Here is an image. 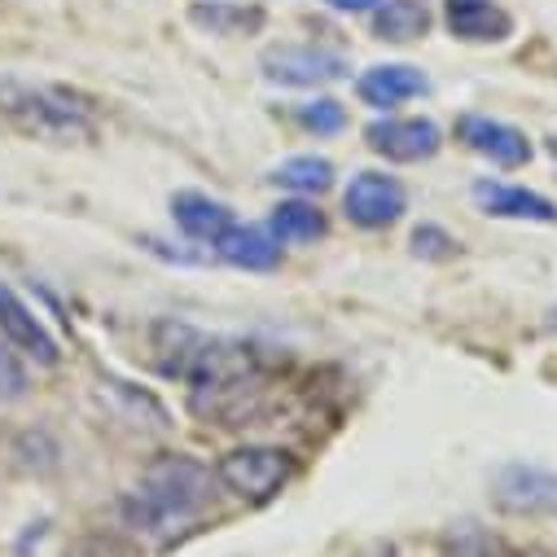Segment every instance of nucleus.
Instances as JSON below:
<instances>
[{"instance_id": "f257e3e1", "label": "nucleus", "mask_w": 557, "mask_h": 557, "mask_svg": "<svg viewBox=\"0 0 557 557\" xmlns=\"http://www.w3.org/2000/svg\"><path fill=\"white\" fill-rule=\"evenodd\" d=\"M207 505H211V470L185 453H168L150 461L141 492L123 500V513L136 531H168L172 522H185Z\"/></svg>"}, {"instance_id": "f03ea898", "label": "nucleus", "mask_w": 557, "mask_h": 557, "mask_svg": "<svg viewBox=\"0 0 557 557\" xmlns=\"http://www.w3.org/2000/svg\"><path fill=\"white\" fill-rule=\"evenodd\" d=\"M185 377H189V408L207 417V422H224L246 404V391H255L259 364L246 343H202Z\"/></svg>"}, {"instance_id": "7ed1b4c3", "label": "nucleus", "mask_w": 557, "mask_h": 557, "mask_svg": "<svg viewBox=\"0 0 557 557\" xmlns=\"http://www.w3.org/2000/svg\"><path fill=\"white\" fill-rule=\"evenodd\" d=\"M0 110H5L23 132L40 136V141L71 146V141H92V136H97V123L62 88L5 84V88H0Z\"/></svg>"}, {"instance_id": "20e7f679", "label": "nucleus", "mask_w": 557, "mask_h": 557, "mask_svg": "<svg viewBox=\"0 0 557 557\" xmlns=\"http://www.w3.org/2000/svg\"><path fill=\"white\" fill-rule=\"evenodd\" d=\"M295 474V457L282 448H233L215 461V479L242 500H268Z\"/></svg>"}, {"instance_id": "39448f33", "label": "nucleus", "mask_w": 557, "mask_h": 557, "mask_svg": "<svg viewBox=\"0 0 557 557\" xmlns=\"http://www.w3.org/2000/svg\"><path fill=\"white\" fill-rule=\"evenodd\" d=\"M259 66L272 84H290V88H321L347 75V62L338 53H325L312 45H276L259 58Z\"/></svg>"}, {"instance_id": "423d86ee", "label": "nucleus", "mask_w": 557, "mask_h": 557, "mask_svg": "<svg viewBox=\"0 0 557 557\" xmlns=\"http://www.w3.org/2000/svg\"><path fill=\"white\" fill-rule=\"evenodd\" d=\"M364 141L373 154L391 163H422L435 159L444 146V132L431 119H377L364 127Z\"/></svg>"}, {"instance_id": "0eeeda50", "label": "nucleus", "mask_w": 557, "mask_h": 557, "mask_svg": "<svg viewBox=\"0 0 557 557\" xmlns=\"http://www.w3.org/2000/svg\"><path fill=\"white\" fill-rule=\"evenodd\" d=\"M0 338H5V347L32 356L36 364H58L62 351H58V338L45 330V321L23 304V295L14 286L0 282Z\"/></svg>"}, {"instance_id": "6e6552de", "label": "nucleus", "mask_w": 557, "mask_h": 557, "mask_svg": "<svg viewBox=\"0 0 557 557\" xmlns=\"http://www.w3.org/2000/svg\"><path fill=\"white\" fill-rule=\"evenodd\" d=\"M343 211L360 228H386L404 215V185L382 172H360L343 194Z\"/></svg>"}, {"instance_id": "1a4fd4ad", "label": "nucleus", "mask_w": 557, "mask_h": 557, "mask_svg": "<svg viewBox=\"0 0 557 557\" xmlns=\"http://www.w3.org/2000/svg\"><path fill=\"white\" fill-rule=\"evenodd\" d=\"M457 136H461V141H466L474 154L492 159L496 168H522V163H531V141H527L518 127H509V123H500V119L461 114V119H457Z\"/></svg>"}, {"instance_id": "9d476101", "label": "nucleus", "mask_w": 557, "mask_h": 557, "mask_svg": "<svg viewBox=\"0 0 557 557\" xmlns=\"http://www.w3.org/2000/svg\"><path fill=\"white\" fill-rule=\"evenodd\" d=\"M496 500L513 513H548L557 509V474L544 466H505L496 474Z\"/></svg>"}, {"instance_id": "9b49d317", "label": "nucleus", "mask_w": 557, "mask_h": 557, "mask_svg": "<svg viewBox=\"0 0 557 557\" xmlns=\"http://www.w3.org/2000/svg\"><path fill=\"white\" fill-rule=\"evenodd\" d=\"M448 32L466 45H500L513 36V18L496 0H444Z\"/></svg>"}, {"instance_id": "f8f14e48", "label": "nucleus", "mask_w": 557, "mask_h": 557, "mask_svg": "<svg viewBox=\"0 0 557 557\" xmlns=\"http://www.w3.org/2000/svg\"><path fill=\"white\" fill-rule=\"evenodd\" d=\"M431 88V79L417 71V66H404V62H386V66H369L360 79H356V92L364 106H377V110H391L408 97H422Z\"/></svg>"}, {"instance_id": "ddd939ff", "label": "nucleus", "mask_w": 557, "mask_h": 557, "mask_svg": "<svg viewBox=\"0 0 557 557\" xmlns=\"http://www.w3.org/2000/svg\"><path fill=\"white\" fill-rule=\"evenodd\" d=\"M474 202L487 215L500 220H531V224H557V207L522 185H500V181H479L474 185Z\"/></svg>"}, {"instance_id": "4468645a", "label": "nucleus", "mask_w": 557, "mask_h": 557, "mask_svg": "<svg viewBox=\"0 0 557 557\" xmlns=\"http://www.w3.org/2000/svg\"><path fill=\"white\" fill-rule=\"evenodd\" d=\"M215 255L233 268H246V272H268L282 259V242H276L268 228H255V224H233L220 242H215Z\"/></svg>"}, {"instance_id": "2eb2a0df", "label": "nucleus", "mask_w": 557, "mask_h": 557, "mask_svg": "<svg viewBox=\"0 0 557 557\" xmlns=\"http://www.w3.org/2000/svg\"><path fill=\"white\" fill-rule=\"evenodd\" d=\"M172 211H176V224H181L194 242H207V246H215V242L237 224L224 202H215V198H207V194H194V189L176 194V198H172Z\"/></svg>"}, {"instance_id": "dca6fc26", "label": "nucleus", "mask_w": 557, "mask_h": 557, "mask_svg": "<svg viewBox=\"0 0 557 557\" xmlns=\"http://www.w3.org/2000/svg\"><path fill=\"white\" fill-rule=\"evenodd\" d=\"M431 32V10L426 0H386V5L373 10V36L377 40H417Z\"/></svg>"}, {"instance_id": "f3484780", "label": "nucleus", "mask_w": 557, "mask_h": 557, "mask_svg": "<svg viewBox=\"0 0 557 557\" xmlns=\"http://www.w3.org/2000/svg\"><path fill=\"white\" fill-rule=\"evenodd\" d=\"M268 233L286 246H308L325 237V215L312 202H276L268 215Z\"/></svg>"}, {"instance_id": "a211bd4d", "label": "nucleus", "mask_w": 557, "mask_h": 557, "mask_svg": "<svg viewBox=\"0 0 557 557\" xmlns=\"http://www.w3.org/2000/svg\"><path fill=\"white\" fill-rule=\"evenodd\" d=\"M189 23H198L211 36H250L263 27V10L259 5H224V0H198L189 10Z\"/></svg>"}, {"instance_id": "6ab92c4d", "label": "nucleus", "mask_w": 557, "mask_h": 557, "mask_svg": "<svg viewBox=\"0 0 557 557\" xmlns=\"http://www.w3.org/2000/svg\"><path fill=\"white\" fill-rule=\"evenodd\" d=\"M272 181L282 189H295V194H325L334 185V163L317 159V154H299V159H286L276 168Z\"/></svg>"}, {"instance_id": "aec40b11", "label": "nucleus", "mask_w": 557, "mask_h": 557, "mask_svg": "<svg viewBox=\"0 0 557 557\" xmlns=\"http://www.w3.org/2000/svg\"><path fill=\"white\" fill-rule=\"evenodd\" d=\"M299 123H304L308 132L330 136V132H343V127H347V110H343L338 101H330V97H317V101H304V106H299Z\"/></svg>"}, {"instance_id": "412c9836", "label": "nucleus", "mask_w": 557, "mask_h": 557, "mask_svg": "<svg viewBox=\"0 0 557 557\" xmlns=\"http://www.w3.org/2000/svg\"><path fill=\"white\" fill-rule=\"evenodd\" d=\"M412 255H417V259L444 263V259L457 255V237H448L440 224H422V228H412Z\"/></svg>"}, {"instance_id": "4be33fe9", "label": "nucleus", "mask_w": 557, "mask_h": 557, "mask_svg": "<svg viewBox=\"0 0 557 557\" xmlns=\"http://www.w3.org/2000/svg\"><path fill=\"white\" fill-rule=\"evenodd\" d=\"M23 395H27V373L14 356V347L0 343V399L10 404V399H23Z\"/></svg>"}, {"instance_id": "5701e85b", "label": "nucleus", "mask_w": 557, "mask_h": 557, "mask_svg": "<svg viewBox=\"0 0 557 557\" xmlns=\"http://www.w3.org/2000/svg\"><path fill=\"white\" fill-rule=\"evenodd\" d=\"M330 10H338V14H369V10H377L382 0H325Z\"/></svg>"}, {"instance_id": "b1692460", "label": "nucleus", "mask_w": 557, "mask_h": 557, "mask_svg": "<svg viewBox=\"0 0 557 557\" xmlns=\"http://www.w3.org/2000/svg\"><path fill=\"white\" fill-rule=\"evenodd\" d=\"M548 154H553V159H557V136H548Z\"/></svg>"}]
</instances>
